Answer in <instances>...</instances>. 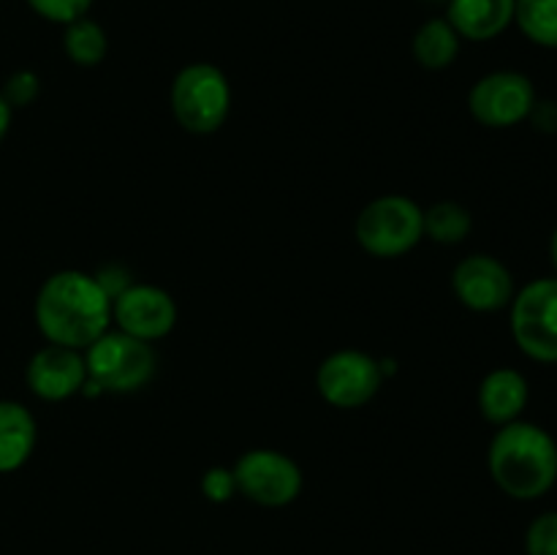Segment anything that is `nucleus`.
Segmentation results:
<instances>
[{"mask_svg":"<svg viewBox=\"0 0 557 555\" xmlns=\"http://www.w3.org/2000/svg\"><path fill=\"white\" fill-rule=\"evenodd\" d=\"M509 308L517 348L533 362L557 365V275L522 286Z\"/></svg>","mask_w":557,"mask_h":555,"instance_id":"423d86ee","label":"nucleus"},{"mask_svg":"<svg viewBox=\"0 0 557 555\" xmlns=\"http://www.w3.org/2000/svg\"><path fill=\"white\" fill-rule=\"evenodd\" d=\"M36 324L54 346L85 351L112 324V297L96 275L79 270L54 272L38 288Z\"/></svg>","mask_w":557,"mask_h":555,"instance_id":"f257e3e1","label":"nucleus"},{"mask_svg":"<svg viewBox=\"0 0 557 555\" xmlns=\"http://www.w3.org/2000/svg\"><path fill=\"white\" fill-rule=\"evenodd\" d=\"M515 22L528 41L557 49V0H517Z\"/></svg>","mask_w":557,"mask_h":555,"instance_id":"f3484780","label":"nucleus"},{"mask_svg":"<svg viewBox=\"0 0 557 555\" xmlns=\"http://www.w3.org/2000/svg\"><path fill=\"white\" fill-rule=\"evenodd\" d=\"M460 41L449 20H428L413 36V58L428 71L449 69L460 54Z\"/></svg>","mask_w":557,"mask_h":555,"instance_id":"dca6fc26","label":"nucleus"},{"mask_svg":"<svg viewBox=\"0 0 557 555\" xmlns=\"http://www.w3.org/2000/svg\"><path fill=\"white\" fill-rule=\"evenodd\" d=\"M27 5L47 22H54V25H71V22L87 16L92 0H27Z\"/></svg>","mask_w":557,"mask_h":555,"instance_id":"412c9836","label":"nucleus"},{"mask_svg":"<svg viewBox=\"0 0 557 555\" xmlns=\"http://www.w3.org/2000/svg\"><path fill=\"white\" fill-rule=\"evenodd\" d=\"M321 397L335 408H359L375 397L381 386V365L370 354L335 351L321 362L315 373Z\"/></svg>","mask_w":557,"mask_h":555,"instance_id":"1a4fd4ad","label":"nucleus"},{"mask_svg":"<svg viewBox=\"0 0 557 555\" xmlns=\"http://www.w3.org/2000/svg\"><path fill=\"white\" fill-rule=\"evenodd\" d=\"M528 555H557V511H544L528 526Z\"/></svg>","mask_w":557,"mask_h":555,"instance_id":"aec40b11","label":"nucleus"},{"mask_svg":"<svg viewBox=\"0 0 557 555\" xmlns=\"http://www.w3.org/2000/svg\"><path fill=\"white\" fill-rule=\"evenodd\" d=\"M473 218L457 201H438L424 210V234L441 245H455L471 234Z\"/></svg>","mask_w":557,"mask_h":555,"instance_id":"6ab92c4d","label":"nucleus"},{"mask_svg":"<svg viewBox=\"0 0 557 555\" xmlns=\"http://www.w3.org/2000/svg\"><path fill=\"white\" fill-rule=\"evenodd\" d=\"M87 384L101 392H136L156 375L150 343L125 332H103L85 348Z\"/></svg>","mask_w":557,"mask_h":555,"instance_id":"7ed1b4c3","label":"nucleus"},{"mask_svg":"<svg viewBox=\"0 0 557 555\" xmlns=\"http://www.w3.org/2000/svg\"><path fill=\"white\" fill-rule=\"evenodd\" d=\"M11 112H14V109H11V103L5 101L3 92H0V141L5 139V134H9L11 128Z\"/></svg>","mask_w":557,"mask_h":555,"instance_id":"393cba45","label":"nucleus"},{"mask_svg":"<svg viewBox=\"0 0 557 555\" xmlns=\"http://www.w3.org/2000/svg\"><path fill=\"white\" fill-rule=\"evenodd\" d=\"M237 493L259 506H286L302 493V468L275 449H250L232 468Z\"/></svg>","mask_w":557,"mask_h":555,"instance_id":"0eeeda50","label":"nucleus"},{"mask_svg":"<svg viewBox=\"0 0 557 555\" xmlns=\"http://www.w3.org/2000/svg\"><path fill=\"white\" fill-rule=\"evenodd\" d=\"M38 87L41 85H38V76L33 74V71H16V74H11L9 82H5L3 98L11 103V109L27 107V103L38 96Z\"/></svg>","mask_w":557,"mask_h":555,"instance_id":"4be33fe9","label":"nucleus"},{"mask_svg":"<svg viewBox=\"0 0 557 555\" xmlns=\"http://www.w3.org/2000/svg\"><path fill=\"white\" fill-rule=\"evenodd\" d=\"M536 128L547 131V134H555L557 131V103L555 101H536L531 112Z\"/></svg>","mask_w":557,"mask_h":555,"instance_id":"b1692460","label":"nucleus"},{"mask_svg":"<svg viewBox=\"0 0 557 555\" xmlns=\"http://www.w3.org/2000/svg\"><path fill=\"white\" fill-rule=\"evenodd\" d=\"M201 493L212 501V504H223V501L232 498L237 493V484H234L232 468H210L201 477Z\"/></svg>","mask_w":557,"mask_h":555,"instance_id":"5701e85b","label":"nucleus"},{"mask_svg":"<svg viewBox=\"0 0 557 555\" xmlns=\"http://www.w3.org/2000/svg\"><path fill=\"white\" fill-rule=\"evenodd\" d=\"M528 397H531V386L520 370L495 368L484 375L482 386H479V411L490 424L504 428V424L520 419L528 406Z\"/></svg>","mask_w":557,"mask_h":555,"instance_id":"ddd939ff","label":"nucleus"},{"mask_svg":"<svg viewBox=\"0 0 557 555\" xmlns=\"http://www.w3.org/2000/svg\"><path fill=\"white\" fill-rule=\"evenodd\" d=\"M36 419L22 403L0 400V473H11L27 462L36 449Z\"/></svg>","mask_w":557,"mask_h":555,"instance_id":"2eb2a0df","label":"nucleus"},{"mask_svg":"<svg viewBox=\"0 0 557 555\" xmlns=\"http://www.w3.org/2000/svg\"><path fill=\"white\" fill-rule=\"evenodd\" d=\"M232 109L226 74L212 63H190L172 82V112L190 134H212Z\"/></svg>","mask_w":557,"mask_h":555,"instance_id":"20e7f679","label":"nucleus"},{"mask_svg":"<svg viewBox=\"0 0 557 555\" xmlns=\"http://www.w3.org/2000/svg\"><path fill=\"white\" fill-rule=\"evenodd\" d=\"M536 107V87L520 71H493L468 92L473 120L487 128H511L531 118Z\"/></svg>","mask_w":557,"mask_h":555,"instance_id":"6e6552de","label":"nucleus"},{"mask_svg":"<svg viewBox=\"0 0 557 555\" xmlns=\"http://www.w3.org/2000/svg\"><path fill=\"white\" fill-rule=\"evenodd\" d=\"M517 0H449L446 20L468 41H493L515 22Z\"/></svg>","mask_w":557,"mask_h":555,"instance_id":"4468645a","label":"nucleus"},{"mask_svg":"<svg viewBox=\"0 0 557 555\" xmlns=\"http://www.w3.org/2000/svg\"><path fill=\"white\" fill-rule=\"evenodd\" d=\"M112 319L117 321V330L125 335L152 343L174 330L177 305H174L172 294L163 288L136 283V286L123 288L112 299Z\"/></svg>","mask_w":557,"mask_h":555,"instance_id":"9b49d317","label":"nucleus"},{"mask_svg":"<svg viewBox=\"0 0 557 555\" xmlns=\"http://www.w3.org/2000/svg\"><path fill=\"white\" fill-rule=\"evenodd\" d=\"M354 234L375 259H397L424 237V210L408 196H381L359 212Z\"/></svg>","mask_w":557,"mask_h":555,"instance_id":"39448f33","label":"nucleus"},{"mask_svg":"<svg viewBox=\"0 0 557 555\" xmlns=\"http://www.w3.org/2000/svg\"><path fill=\"white\" fill-rule=\"evenodd\" d=\"M487 468L509 498L536 501L557 482V441L542 424L517 419L493 435Z\"/></svg>","mask_w":557,"mask_h":555,"instance_id":"f03ea898","label":"nucleus"},{"mask_svg":"<svg viewBox=\"0 0 557 555\" xmlns=\"http://www.w3.org/2000/svg\"><path fill=\"white\" fill-rule=\"evenodd\" d=\"M27 386L41 400H65V397L76 395L85 390L87 384V368L85 354L69 346H49L38 348L27 362Z\"/></svg>","mask_w":557,"mask_h":555,"instance_id":"f8f14e48","label":"nucleus"},{"mask_svg":"<svg viewBox=\"0 0 557 555\" xmlns=\"http://www.w3.org/2000/svg\"><path fill=\"white\" fill-rule=\"evenodd\" d=\"M63 49L71 58V63L87 65V69H90V65H98L107 58V33H103V27L98 25V22L82 16V20L65 25Z\"/></svg>","mask_w":557,"mask_h":555,"instance_id":"a211bd4d","label":"nucleus"},{"mask_svg":"<svg viewBox=\"0 0 557 555\" xmlns=\"http://www.w3.org/2000/svg\"><path fill=\"white\" fill-rule=\"evenodd\" d=\"M549 259H553V267H555V272H557V226H555L553 237H549Z\"/></svg>","mask_w":557,"mask_h":555,"instance_id":"a878e982","label":"nucleus"},{"mask_svg":"<svg viewBox=\"0 0 557 555\" xmlns=\"http://www.w3.org/2000/svg\"><path fill=\"white\" fill-rule=\"evenodd\" d=\"M451 292L476 313H493L515 299V278L509 267L490 254L466 256L451 272Z\"/></svg>","mask_w":557,"mask_h":555,"instance_id":"9d476101","label":"nucleus"}]
</instances>
